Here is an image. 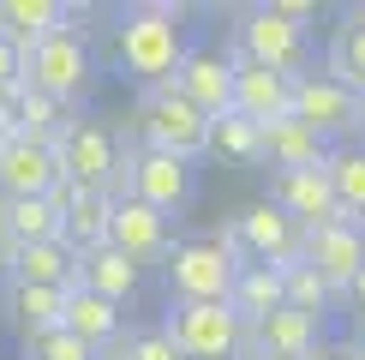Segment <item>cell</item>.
Instances as JSON below:
<instances>
[{
  "label": "cell",
  "mask_w": 365,
  "mask_h": 360,
  "mask_svg": "<svg viewBox=\"0 0 365 360\" xmlns=\"http://www.w3.org/2000/svg\"><path fill=\"white\" fill-rule=\"evenodd\" d=\"M186 49H192V24L168 0H144V6H126L114 19V60L138 84H168Z\"/></svg>",
  "instance_id": "6da1fadb"
},
{
  "label": "cell",
  "mask_w": 365,
  "mask_h": 360,
  "mask_svg": "<svg viewBox=\"0 0 365 360\" xmlns=\"http://www.w3.org/2000/svg\"><path fill=\"white\" fill-rule=\"evenodd\" d=\"M138 150H162V156L197 162L210 150V114H197L186 96L168 84H144L138 90Z\"/></svg>",
  "instance_id": "7a4b0ae2"
},
{
  "label": "cell",
  "mask_w": 365,
  "mask_h": 360,
  "mask_svg": "<svg viewBox=\"0 0 365 360\" xmlns=\"http://www.w3.org/2000/svg\"><path fill=\"white\" fill-rule=\"evenodd\" d=\"M108 199H138L162 216H180L197 199V162L162 156V150H120V174Z\"/></svg>",
  "instance_id": "3957f363"
},
{
  "label": "cell",
  "mask_w": 365,
  "mask_h": 360,
  "mask_svg": "<svg viewBox=\"0 0 365 360\" xmlns=\"http://www.w3.org/2000/svg\"><path fill=\"white\" fill-rule=\"evenodd\" d=\"M162 330L174 336L180 360H240L246 354V324L227 300H168Z\"/></svg>",
  "instance_id": "277c9868"
},
{
  "label": "cell",
  "mask_w": 365,
  "mask_h": 360,
  "mask_svg": "<svg viewBox=\"0 0 365 360\" xmlns=\"http://www.w3.org/2000/svg\"><path fill=\"white\" fill-rule=\"evenodd\" d=\"M90 79H96V66H90V42H84L78 19L48 30L42 42H30V49H24V84L42 90V96H54L60 109H66L72 96H84Z\"/></svg>",
  "instance_id": "5b68a950"
},
{
  "label": "cell",
  "mask_w": 365,
  "mask_h": 360,
  "mask_svg": "<svg viewBox=\"0 0 365 360\" xmlns=\"http://www.w3.org/2000/svg\"><path fill=\"white\" fill-rule=\"evenodd\" d=\"M227 49L240 60H252V66H269L282 72V79H299V72H312V30L276 19L269 6H246L234 19V36H227Z\"/></svg>",
  "instance_id": "8992f818"
},
{
  "label": "cell",
  "mask_w": 365,
  "mask_h": 360,
  "mask_svg": "<svg viewBox=\"0 0 365 360\" xmlns=\"http://www.w3.org/2000/svg\"><path fill=\"white\" fill-rule=\"evenodd\" d=\"M240 259H227L216 240H174L162 252V276H168V300H227Z\"/></svg>",
  "instance_id": "52a82bcc"
},
{
  "label": "cell",
  "mask_w": 365,
  "mask_h": 360,
  "mask_svg": "<svg viewBox=\"0 0 365 360\" xmlns=\"http://www.w3.org/2000/svg\"><path fill=\"white\" fill-rule=\"evenodd\" d=\"M54 162H60V180L72 186H90V192H114V174H120V139L102 120H66L54 139Z\"/></svg>",
  "instance_id": "ba28073f"
},
{
  "label": "cell",
  "mask_w": 365,
  "mask_h": 360,
  "mask_svg": "<svg viewBox=\"0 0 365 360\" xmlns=\"http://www.w3.org/2000/svg\"><path fill=\"white\" fill-rule=\"evenodd\" d=\"M299 120V126H312L317 139H324L329 150H336V139H354V120H359V96L347 84H336L329 72H299L294 79V109H287Z\"/></svg>",
  "instance_id": "9c48e42d"
},
{
  "label": "cell",
  "mask_w": 365,
  "mask_h": 360,
  "mask_svg": "<svg viewBox=\"0 0 365 360\" xmlns=\"http://www.w3.org/2000/svg\"><path fill=\"white\" fill-rule=\"evenodd\" d=\"M174 90L192 102L197 114H234V66H227V49H216V42H192L186 60H180L174 72Z\"/></svg>",
  "instance_id": "30bf717a"
},
{
  "label": "cell",
  "mask_w": 365,
  "mask_h": 360,
  "mask_svg": "<svg viewBox=\"0 0 365 360\" xmlns=\"http://www.w3.org/2000/svg\"><path fill=\"white\" fill-rule=\"evenodd\" d=\"M269 204H276L287 222H299V229H329V222H347L341 204H336V192H329V174H324V169L269 174Z\"/></svg>",
  "instance_id": "8fae6325"
},
{
  "label": "cell",
  "mask_w": 365,
  "mask_h": 360,
  "mask_svg": "<svg viewBox=\"0 0 365 360\" xmlns=\"http://www.w3.org/2000/svg\"><path fill=\"white\" fill-rule=\"evenodd\" d=\"M234 234H240V252H246V264H294L299 259V240H306V229L299 222H287L276 204H246L234 216Z\"/></svg>",
  "instance_id": "7c38bea8"
},
{
  "label": "cell",
  "mask_w": 365,
  "mask_h": 360,
  "mask_svg": "<svg viewBox=\"0 0 365 360\" xmlns=\"http://www.w3.org/2000/svg\"><path fill=\"white\" fill-rule=\"evenodd\" d=\"M48 199H54V210H60V240H66L78 259H84V252H96V246H108V210H114L108 192H90V186H72V180H54Z\"/></svg>",
  "instance_id": "4fadbf2b"
},
{
  "label": "cell",
  "mask_w": 365,
  "mask_h": 360,
  "mask_svg": "<svg viewBox=\"0 0 365 360\" xmlns=\"http://www.w3.org/2000/svg\"><path fill=\"white\" fill-rule=\"evenodd\" d=\"M299 259H306L336 294H347V282H354L359 264H365V229H354V222L306 229V240H299Z\"/></svg>",
  "instance_id": "5bb4252c"
},
{
  "label": "cell",
  "mask_w": 365,
  "mask_h": 360,
  "mask_svg": "<svg viewBox=\"0 0 365 360\" xmlns=\"http://www.w3.org/2000/svg\"><path fill=\"white\" fill-rule=\"evenodd\" d=\"M54 180H60L54 144L24 139V132L0 144V199H48Z\"/></svg>",
  "instance_id": "9a60e30c"
},
{
  "label": "cell",
  "mask_w": 365,
  "mask_h": 360,
  "mask_svg": "<svg viewBox=\"0 0 365 360\" xmlns=\"http://www.w3.org/2000/svg\"><path fill=\"white\" fill-rule=\"evenodd\" d=\"M108 246L126 252L132 264L162 259V252L174 246V240H168V216L150 210V204H138V199H114V210H108Z\"/></svg>",
  "instance_id": "2e32d148"
},
{
  "label": "cell",
  "mask_w": 365,
  "mask_h": 360,
  "mask_svg": "<svg viewBox=\"0 0 365 360\" xmlns=\"http://www.w3.org/2000/svg\"><path fill=\"white\" fill-rule=\"evenodd\" d=\"M227 66H234V114H246V120L264 126V120H282L294 109V79H282L269 66H252L234 49H227Z\"/></svg>",
  "instance_id": "e0dca14e"
},
{
  "label": "cell",
  "mask_w": 365,
  "mask_h": 360,
  "mask_svg": "<svg viewBox=\"0 0 365 360\" xmlns=\"http://www.w3.org/2000/svg\"><path fill=\"white\" fill-rule=\"evenodd\" d=\"M60 330H72L90 354H108L114 342L126 336V312H120L114 300H102V294H90V289L72 282V289H66V306H60Z\"/></svg>",
  "instance_id": "ac0fdd59"
},
{
  "label": "cell",
  "mask_w": 365,
  "mask_h": 360,
  "mask_svg": "<svg viewBox=\"0 0 365 360\" xmlns=\"http://www.w3.org/2000/svg\"><path fill=\"white\" fill-rule=\"evenodd\" d=\"M246 349H264V354H287V360H312L324 349V319H306V312L282 306L269 319H257L246 330Z\"/></svg>",
  "instance_id": "d6986e66"
},
{
  "label": "cell",
  "mask_w": 365,
  "mask_h": 360,
  "mask_svg": "<svg viewBox=\"0 0 365 360\" xmlns=\"http://www.w3.org/2000/svg\"><path fill=\"white\" fill-rule=\"evenodd\" d=\"M257 139H264V162H269V174H287V169H324V162H329V144L317 139L312 126H299L294 114L264 120V126H257Z\"/></svg>",
  "instance_id": "ffe728a7"
},
{
  "label": "cell",
  "mask_w": 365,
  "mask_h": 360,
  "mask_svg": "<svg viewBox=\"0 0 365 360\" xmlns=\"http://www.w3.org/2000/svg\"><path fill=\"white\" fill-rule=\"evenodd\" d=\"M6 282H24V289H60L66 294L78 282V252L66 240H42V246H12Z\"/></svg>",
  "instance_id": "44dd1931"
},
{
  "label": "cell",
  "mask_w": 365,
  "mask_h": 360,
  "mask_svg": "<svg viewBox=\"0 0 365 360\" xmlns=\"http://www.w3.org/2000/svg\"><path fill=\"white\" fill-rule=\"evenodd\" d=\"M324 72H329L336 84H347L354 96H365V6H347V12H341V24L329 30Z\"/></svg>",
  "instance_id": "7402d4cb"
},
{
  "label": "cell",
  "mask_w": 365,
  "mask_h": 360,
  "mask_svg": "<svg viewBox=\"0 0 365 360\" xmlns=\"http://www.w3.org/2000/svg\"><path fill=\"white\" fill-rule=\"evenodd\" d=\"M138 276H144V264H132L126 252H114V246H96V252L78 259V289L114 300V306H126V300L138 294Z\"/></svg>",
  "instance_id": "603a6c76"
},
{
  "label": "cell",
  "mask_w": 365,
  "mask_h": 360,
  "mask_svg": "<svg viewBox=\"0 0 365 360\" xmlns=\"http://www.w3.org/2000/svg\"><path fill=\"white\" fill-rule=\"evenodd\" d=\"M78 12L72 6H60V0H0V36L12 42V49H30V42H42L48 30H60V24H72Z\"/></svg>",
  "instance_id": "cb8c5ba5"
},
{
  "label": "cell",
  "mask_w": 365,
  "mask_h": 360,
  "mask_svg": "<svg viewBox=\"0 0 365 360\" xmlns=\"http://www.w3.org/2000/svg\"><path fill=\"white\" fill-rule=\"evenodd\" d=\"M227 306L240 312V324H257L269 312H282V270L276 264H240L234 270V289H227Z\"/></svg>",
  "instance_id": "d4e9b609"
},
{
  "label": "cell",
  "mask_w": 365,
  "mask_h": 360,
  "mask_svg": "<svg viewBox=\"0 0 365 360\" xmlns=\"http://www.w3.org/2000/svg\"><path fill=\"white\" fill-rule=\"evenodd\" d=\"M0 229L12 246H42V240H60V210L54 199H0Z\"/></svg>",
  "instance_id": "484cf974"
},
{
  "label": "cell",
  "mask_w": 365,
  "mask_h": 360,
  "mask_svg": "<svg viewBox=\"0 0 365 360\" xmlns=\"http://www.w3.org/2000/svg\"><path fill=\"white\" fill-rule=\"evenodd\" d=\"M324 174H329V192H336L341 216L354 222V229H365V150H359V144H341V150H329Z\"/></svg>",
  "instance_id": "4316f807"
},
{
  "label": "cell",
  "mask_w": 365,
  "mask_h": 360,
  "mask_svg": "<svg viewBox=\"0 0 365 360\" xmlns=\"http://www.w3.org/2000/svg\"><path fill=\"white\" fill-rule=\"evenodd\" d=\"M204 156H222V162H246V169H257V162H264L257 120H246V114H216V120H210V150H204Z\"/></svg>",
  "instance_id": "83f0119b"
},
{
  "label": "cell",
  "mask_w": 365,
  "mask_h": 360,
  "mask_svg": "<svg viewBox=\"0 0 365 360\" xmlns=\"http://www.w3.org/2000/svg\"><path fill=\"white\" fill-rule=\"evenodd\" d=\"M60 306H66L60 289H24V282H6V312H12V324H19L24 336L54 330L60 324Z\"/></svg>",
  "instance_id": "f1b7e54d"
},
{
  "label": "cell",
  "mask_w": 365,
  "mask_h": 360,
  "mask_svg": "<svg viewBox=\"0 0 365 360\" xmlns=\"http://www.w3.org/2000/svg\"><path fill=\"white\" fill-rule=\"evenodd\" d=\"M282 306L306 312V319H324V312L336 306V289H329L306 259H294V264H282Z\"/></svg>",
  "instance_id": "f546056e"
},
{
  "label": "cell",
  "mask_w": 365,
  "mask_h": 360,
  "mask_svg": "<svg viewBox=\"0 0 365 360\" xmlns=\"http://www.w3.org/2000/svg\"><path fill=\"white\" fill-rule=\"evenodd\" d=\"M114 360H180V349H174V336L162 324H138V330H126V336L108 349Z\"/></svg>",
  "instance_id": "4dcf8cb0"
},
{
  "label": "cell",
  "mask_w": 365,
  "mask_h": 360,
  "mask_svg": "<svg viewBox=\"0 0 365 360\" xmlns=\"http://www.w3.org/2000/svg\"><path fill=\"white\" fill-rule=\"evenodd\" d=\"M24 360H102V354H90L72 330H36V336H24Z\"/></svg>",
  "instance_id": "1f68e13d"
},
{
  "label": "cell",
  "mask_w": 365,
  "mask_h": 360,
  "mask_svg": "<svg viewBox=\"0 0 365 360\" xmlns=\"http://www.w3.org/2000/svg\"><path fill=\"white\" fill-rule=\"evenodd\" d=\"M269 12H276V19H287V24H299V30H312L317 0H269Z\"/></svg>",
  "instance_id": "d6a6232c"
},
{
  "label": "cell",
  "mask_w": 365,
  "mask_h": 360,
  "mask_svg": "<svg viewBox=\"0 0 365 360\" xmlns=\"http://www.w3.org/2000/svg\"><path fill=\"white\" fill-rule=\"evenodd\" d=\"M19 90H24V84H6V90H0V139H19Z\"/></svg>",
  "instance_id": "836d02e7"
},
{
  "label": "cell",
  "mask_w": 365,
  "mask_h": 360,
  "mask_svg": "<svg viewBox=\"0 0 365 360\" xmlns=\"http://www.w3.org/2000/svg\"><path fill=\"white\" fill-rule=\"evenodd\" d=\"M6 84H24V54L0 36V90H6Z\"/></svg>",
  "instance_id": "e575fe53"
},
{
  "label": "cell",
  "mask_w": 365,
  "mask_h": 360,
  "mask_svg": "<svg viewBox=\"0 0 365 360\" xmlns=\"http://www.w3.org/2000/svg\"><path fill=\"white\" fill-rule=\"evenodd\" d=\"M347 306L359 312V330H365V264H359V276L347 282Z\"/></svg>",
  "instance_id": "d590c367"
},
{
  "label": "cell",
  "mask_w": 365,
  "mask_h": 360,
  "mask_svg": "<svg viewBox=\"0 0 365 360\" xmlns=\"http://www.w3.org/2000/svg\"><path fill=\"white\" fill-rule=\"evenodd\" d=\"M354 144L365 150V96H359V120H354Z\"/></svg>",
  "instance_id": "8d00e7d4"
},
{
  "label": "cell",
  "mask_w": 365,
  "mask_h": 360,
  "mask_svg": "<svg viewBox=\"0 0 365 360\" xmlns=\"http://www.w3.org/2000/svg\"><path fill=\"white\" fill-rule=\"evenodd\" d=\"M240 360H287V354H264V349H246ZM312 360H317V354H312Z\"/></svg>",
  "instance_id": "74e56055"
},
{
  "label": "cell",
  "mask_w": 365,
  "mask_h": 360,
  "mask_svg": "<svg viewBox=\"0 0 365 360\" xmlns=\"http://www.w3.org/2000/svg\"><path fill=\"white\" fill-rule=\"evenodd\" d=\"M12 264V240H6V229H0V270Z\"/></svg>",
  "instance_id": "f35d334b"
},
{
  "label": "cell",
  "mask_w": 365,
  "mask_h": 360,
  "mask_svg": "<svg viewBox=\"0 0 365 360\" xmlns=\"http://www.w3.org/2000/svg\"><path fill=\"white\" fill-rule=\"evenodd\" d=\"M317 360H354L347 349H317Z\"/></svg>",
  "instance_id": "ab89813d"
},
{
  "label": "cell",
  "mask_w": 365,
  "mask_h": 360,
  "mask_svg": "<svg viewBox=\"0 0 365 360\" xmlns=\"http://www.w3.org/2000/svg\"><path fill=\"white\" fill-rule=\"evenodd\" d=\"M347 354H354V360H365V330H359V336H354V349H347Z\"/></svg>",
  "instance_id": "60d3db41"
},
{
  "label": "cell",
  "mask_w": 365,
  "mask_h": 360,
  "mask_svg": "<svg viewBox=\"0 0 365 360\" xmlns=\"http://www.w3.org/2000/svg\"><path fill=\"white\" fill-rule=\"evenodd\" d=\"M102 360H114V354H102Z\"/></svg>",
  "instance_id": "b9f144b4"
},
{
  "label": "cell",
  "mask_w": 365,
  "mask_h": 360,
  "mask_svg": "<svg viewBox=\"0 0 365 360\" xmlns=\"http://www.w3.org/2000/svg\"><path fill=\"white\" fill-rule=\"evenodd\" d=\"M0 144H6V139H0Z\"/></svg>",
  "instance_id": "7bdbcfd3"
}]
</instances>
